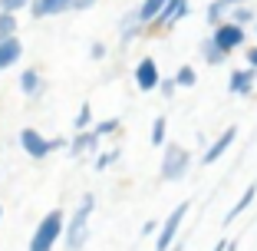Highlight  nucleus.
<instances>
[{"label": "nucleus", "instance_id": "nucleus-1", "mask_svg": "<svg viewBox=\"0 0 257 251\" xmlns=\"http://www.w3.org/2000/svg\"><path fill=\"white\" fill-rule=\"evenodd\" d=\"M63 235H66V215H63L60 208H53V212H46V218L37 225L27 251H53Z\"/></svg>", "mask_w": 257, "mask_h": 251}, {"label": "nucleus", "instance_id": "nucleus-2", "mask_svg": "<svg viewBox=\"0 0 257 251\" xmlns=\"http://www.w3.org/2000/svg\"><path fill=\"white\" fill-rule=\"evenodd\" d=\"M92 208H96V198L86 195L83 202H79V208L73 212V218H66V235H63L66 251H79L86 244V238H89V215H92Z\"/></svg>", "mask_w": 257, "mask_h": 251}, {"label": "nucleus", "instance_id": "nucleus-3", "mask_svg": "<svg viewBox=\"0 0 257 251\" xmlns=\"http://www.w3.org/2000/svg\"><path fill=\"white\" fill-rule=\"evenodd\" d=\"M20 145H23V152L30 155V159H46V155L60 152V149H69V142L63 136L46 139L43 132H37V129H23L20 132Z\"/></svg>", "mask_w": 257, "mask_h": 251}, {"label": "nucleus", "instance_id": "nucleus-4", "mask_svg": "<svg viewBox=\"0 0 257 251\" xmlns=\"http://www.w3.org/2000/svg\"><path fill=\"white\" fill-rule=\"evenodd\" d=\"M188 169H191V152L178 142H168L165 155H162V179L165 182H178V179L188 175Z\"/></svg>", "mask_w": 257, "mask_h": 251}, {"label": "nucleus", "instance_id": "nucleus-5", "mask_svg": "<svg viewBox=\"0 0 257 251\" xmlns=\"http://www.w3.org/2000/svg\"><path fill=\"white\" fill-rule=\"evenodd\" d=\"M188 208H191V202H178V205L172 208V215L162 221L159 235H155V251H172L175 248V238H178V228H182Z\"/></svg>", "mask_w": 257, "mask_h": 251}, {"label": "nucleus", "instance_id": "nucleus-6", "mask_svg": "<svg viewBox=\"0 0 257 251\" xmlns=\"http://www.w3.org/2000/svg\"><path fill=\"white\" fill-rule=\"evenodd\" d=\"M211 40L218 43V50H221V53H227V56H231L234 50H241V46L247 43V30L227 20V23H221V27H214Z\"/></svg>", "mask_w": 257, "mask_h": 251}, {"label": "nucleus", "instance_id": "nucleus-7", "mask_svg": "<svg viewBox=\"0 0 257 251\" xmlns=\"http://www.w3.org/2000/svg\"><path fill=\"white\" fill-rule=\"evenodd\" d=\"M136 86H139L142 93L159 90V86H162L159 63H155V60H149V56H145V60H139V63H136Z\"/></svg>", "mask_w": 257, "mask_h": 251}, {"label": "nucleus", "instance_id": "nucleus-8", "mask_svg": "<svg viewBox=\"0 0 257 251\" xmlns=\"http://www.w3.org/2000/svg\"><path fill=\"white\" fill-rule=\"evenodd\" d=\"M234 139H237V126H227V129L221 132V136L214 139V142L208 145V149H204L201 162H204V165H214V162H218L221 155H224L227 149H231V145H234Z\"/></svg>", "mask_w": 257, "mask_h": 251}, {"label": "nucleus", "instance_id": "nucleus-9", "mask_svg": "<svg viewBox=\"0 0 257 251\" xmlns=\"http://www.w3.org/2000/svg\"><path fill=\"white\" fill-rule=\"evenodd\" d=\"M241 4H244V0H211L208 10H204V20L211 23V27H221V23L231 20V14H234Z\"/></svg>", "mask_w": 257, "mask_h": 251}, {"label": "nucleus", "instance_id": "nucleus-10", "mask_svg": "<svg viewBox=\"0 0 257 251\" xmlns=\"http://www.w3.org/2000/svg\"><path fill=\"white\" fill-rule=\"evenodd\" d=\"M76 0H30V17L43 20V17H56L63 10H73Z\"/></svg>", "mask_w": 257, "mask_h": 251}, {"label": "nucleus", "instance_id": "nucleus-11", "mask_svg": "<svg viewBox=\"0 0 257 251\" xmlns=\"http://www.w3.org/2000/svg\"><path fill=\"white\" fill-rule=\"evenodd\" d=\"M254 73H257V69H250V66L231 69V79H227L231 96H250V93H254Z\"/></svg>", "mask_w": 257, "mask_h": 251}, {"label": "nucleus", "instance_id": "nucleus-12", "mask_svg": "<svg viewBox=\"0 0 257 251\" xmlns=\"http://www.w3.org/2000/svg\"><path fill=\"white\" fill-rule=\"evenodd\" d=\"M188 17V0H168V7L162 10V17L155 20V27L159 30H172L178 20H185Z\"/></svg>", "mask_w": 257, "mask_h": 251}, {"label": "nucleus", "instance_id": "nucleus-13", "mask_svg": "<svg viewBox=\"0 0 257 251\" xmlns=\"http://www.w3.org/2000/svg\"><path fill=\"white\" fill-rule=\"evenodd\" d=\"M99 149V136L96 132H76L73 139H69V155H76V159H83V155H89V152H96Z\"/></svg>", "mask_w": 257, "mask_h": 251}, {"label": "nucleus", "instance_id": "nucleus-14", "mask_svg": "<svg viewBox=\"0 0 257 251\" xmlns=\"http://www.w3.org/2000/svg\"><path fill=\"white\" fill-rule=\"evenodd\" d=\"M20 56H23V43L17 37L0 40V69H10L14 63H20Z\"/></svg>", "mask_w": 257, "mask_h": 251}, {"label": "nucleus", "instance_id": "nucleus-15", "mask_svg": "<svg viewBox=\"0 0 257 251\" xmlns=\"http://www.w3.org/2000/svg\"><path fill=\"white\" fill-rule=\"evenodd\" d=\"M254 195H257V182H250L247 189H244V195H241V198L234 202V208H231V212L224 215V221H227V225H231V221H237V218H241V215L247 212L250 205H254Z\"/></svg>", "mask_w": 257, "mask_h": 251}, {"label": "nucleus", "instance_id": "nucleus-16", "mask_svg": "<svg viewBox=\"0 0 257 251\" xmlns=\"http://www.w3.org/2000/svg\"><path fill=\"white\" fill-rule=\"evenodd\" d=\"M201 56H204V63H208V66H221V63L227 60V53H221L218 43H214L211 37H204V40H201Z\"/></svg>", "mask_w": 257, "mask_h": 251}, {"label": "nucleus", "instance_id": "nucleus-17", "mask_svg": "<svg viewBox=\"0 0 257 251\" xmlns=\"http://www.w3.org/2000/svg\"><path fill=\"white\" fill-rule=\"evenodd\" d=\"M40 86H43V79H40L37 69H23L20 73V90L27 93V96H40Z\"/></svg>", "mask_w": 257, "mask_h": 251}, {"label": "nucleus", "instance_id": "nucleus-18", "mask_svg": "<svg viewBox=\"0 0 257 251\" xmlns=\"http://www.w3.org/2000/svg\"><path fill=\"white\" fill-rule=\"evenodd\" d=\"M73 126H76V132H89L92 126H96V122H92V106H89V103H83V106H79Z\"/></svg>", "mask_w": 257, "mask_h": 251}, {"label": "nucleus", "instance_id": "nucleus-19", "mask_svg": "<svg viewBox=\"0 0 257 251\" xmlns=\"http://www.w3.org/2000/svg\"><path fill=\"white\" fill-rule=\"evenodd\" d=\"M175 83L182 86V90H191V86L198 83V73L191 66H178V73H175Z\"/></svg>", "mask_w": 257, "mask_h": 251}, {"label": "nucleus", "instance_id": "nucleus-20", "mask_svg": "<svg viewBox=\"0 0 257 251\" xmlns=\"http://www.w3.org/2000/svg\"><path fill=\"white\" fill-rule=\"evenodd\" d=\"M17 37V14H0V40Z\"/></svg>", "mask_w": 257, "mask_h": 251}, {"label": "nucleus", "instance_id": "nucleus-21", "mask_svg": "<svg viewBox=\"0 0 257 251\" xmlns=\"http://www.w3.org/2000/svg\"><path fill=\"white\" fill-rule=\"evenodd\" d=\"M165 132H168L165 116H155V122H152V145H165Z\"/></svg>", "mask_w": 257, "mask_h": 251}, {"label": "nucleus", "instance_id": "nucleus-22", "mask_svg": "<svg viewBox=\"0 0 257 251\" xmlns=\"http://www.w3.org/2000/svg\"><path fill=\"white\" fill-rule=\"evenodd\" d=\"M250 20H257V14L247 7V4H241V7H237L234 14H231V23H237V27H247Z\"/></svg>", "mask_w": 257, "mask_h": 251}, {"label": "nucleus", "instance_id": "nucleus-23", "mask_svg": "<svg viewBox=\"0 0 257 251\" xmlns=\"http://www.w3.org/2000/svg\"><path fill=\"white\" fill-rule=\"evenodd\" d=\"M92 132H96L99 139H102V136H115V132H119V119H102V122H96V126H92Z\"/></svg>", "mask_w": 257, "mask_h": 251}, {"label": "nucleus", "instance_id": "nucleus-24", "mask_svg": "<svg viewBox=\"0 0 257 251\" xmlns=\"http://www.w3.org/2000/svg\"><path fill=\"white\" fill-rule=\"evenodd\" d=\"M27 7H30V0H0V14H17Z\"/></svg>", "mask_w": 257, "mask_h": 251}, {"label": "nucleus", "instance_id": "nucleus-25", "mask_svg": "<svg viewBox=\"0 0 257 251\" xmlns=\"http://www.w3.org/2000/svg\"><path fill=\"white\" fill-rule=\"evenodd\" d=\"M115 159H119V149H112V152H102V155L96 159V169L102 172V169H109V165H112Z\"/></svg>", "mask_w": 257, "mask_h": 251}, {"label": "nucleus", "instance_id": "nucleus-26", "mask_svg": "<svg viewBox=\"0 0 257 251\" xmlns=\"http://www.w3.org/2000/svg\"><path fill=\"white\" fill-rule=\"evenodd\" d=\"M159 90H162V96H175V90H178L175 76H172V79H162V86H159Z\"/></svg>", "mask_w": 257, "mask_h": 251}, {"label": "nucleus", "instance_id": "nucleus-27", "mask_svg": "<svg viewBox=\"0 0 257 251\" xmlns=\"http://www.w3.org/2000/svg\"><path fill=\"white\" fill-rule=\"evenodd\" d=\"M92 60H102V56H106V43H92Z\"/></svg>", "mask_w": 257, "mask_h": 251}, {"label": "nucleus", "instance_id": "nucleus-28", "mask_svg": "<svg viewBox=\"0 0 257 251\" xmlns=\"http://www.w3.org/2000/svg\"><path fill=\"white\" fill-rule=\"evenodd\" d=\"M247 66L257 69V46H250V50H247Z\"/></svg>", "mask_w": 257, "mask_h": 251}, {"label": "nucleus", "instance_id": "nucleus-29", "mask_svg": "<svg viewBox=\"0 0 257 251\" xmlns=\"http://www.w3.org/2000/svg\"><path fill=\"white\" fill-rule=\"evenodd\" d=\"M92 4H96V0H76V7H73V10H89Z\"/></svg>", "mask_w": 257, "mask_h": 251}, {"label": "nucleus", "instance_id": "nucleus-30", "mask_svg": "<svg viewBox=\"0 0 257 251\" xmlns=\"http://www.w3.org/2000/svg\"><path fill=\"white\" fill-rule=\"evenodd\" d=\"M142 231H145V235H152V231H159V221H145V228H142Z\"/></svg>", "mask_w": 257, "mask_h": 251}, {"label": "nucleus", "instance_id": "nucleus-31", "mask_svg": "<svg viewBox=\"0 0 257 251\" xmlns=\"http://www.w3.org/2000/svg\"><path fill=\"white\" fill-rule=\"evenodd\" d=\"M227 248H231V244H227V241H218V244H214L211 251H227Z\"/></svg>", "mask_w": 257, "mask_h": 251}, {"label": "nucleus", "instance_id": "nucleus-32", "mask_svg": "<svg viewBox=\"0 0 257 251\" xmlns=\"http://www.w3.org/2000/svg\"><path fill=\"white\" fill-rule=\"evenodd\" d=\"M172 251H182V244H175V248H172Z\"/></svg>", "mask_w": 257, "mask_h": 251}]
</instances>
